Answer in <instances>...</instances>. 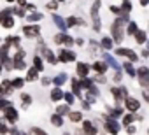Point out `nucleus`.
<instances>
[{"mask_svg": "<svg viewBox=\"0 0 149 135\" xmlns=\"http://www.w3.org/2000/svg\"><path fill=\"white\" fill-rule=\"evenodd\" d=\"M126 23H128V13H121V14L114 19V23H112V26H111V32H112V40H114L116 44L123 42Z\"/></svg>", "mask_w": 149, "mask_h": 135, "instance_id": "f257e3e1", "label": "nucleus"}, {"mask_svg": "<svg viewBox=\"0 0 149 135\" xmlns=\"http://www.w3.org/2000/svg\"><path fill=\"white\" fill-rule=\"evenodd\" d=\"M100 6H102V2H100V0H95V2H93V6H91V21H93V30H95V32H100V28H102L100 16H98Z\"/></svg>", "mask_w": 149, "mask_h": 135, "instance_id": "f03ea898", "label": "nucleus"}, {"mask_svg": "<svg viewBox=\"0 0 149 135\" xmlns=\"http://www.w3.org/2000/svg\"><path fill=\"white\" fill-rule=\"evenodd\" d=\"M13 67H14V69H18V70L26 69V63H25V51H23V49H18L16 56L13 58Z\"/></svg>", "mask_w": 149, "mask_h": 135, "instance_id": "7ed1b4c3", "label": "nucleus"}, {"mask_svg": "<svg viewBox=\"0 0 149 135\" xmlns=\"http://www.w3.org/2000/svg\"><path fill=\"white\" fill-rule=\"evenodd\" d=\"M139 74V83L142 88H149V69L147 67H140V69L137 70Z\"/></svg>", "mask_w": 149, "mask_h": 135, "instance_id": "20e7f679", "label": "nucleus"}, {"mask_svg": "<svg viewBox=\"0 0 149 135\" xmlns=\"http://www.w3.org/2000/svg\"><path fill=\"white\" fill-rule=\"evenodd\" d=\"M77 56H76V53L74 51H68V49H61L60 53H58V61H61V63H68V61H74Z\"/></svg>", "mask_w": 149, "mask_h": 135, "instance_id": "39448f33", "label": "nucleus"}, {"mask_svg": "<svg viewBox=\"0 0 149 135\" xmlns=\"http://www.w3.org/2000/svg\"><path fill=\"white\" fill-rule=\"evenodd\" d=\"M23 33H25V37H28V39L39 37L40 26H39V25H26V26H23Z\"/></svg>", "mask_w": 149, "mask_h": 135, "instance_id": "423d86ee", "label": "nucleus"}, {"mask_svg": "<svg viewBox=\"0 0 149 135\" xmlns=\"http://www.w3.org/2000/svg\"><path fill=\"white\" fill-rule=\"evenodd\" d=\"M4 118H6L7 123H16V121H18V111H16L13 105H7V107L4 109Z\"/></svg>", "mask_w": 149, "mask_h": 135, "instance_id": "0eeeda50", "label": "nucleus"}, {"mask_svg": "<svg viewBox=\"0 0 149 135\" xmlns=\"http://www.w3.org/2000/svg\"><path fill=\"white\" fill-rule=\"evenodd\" d=\"M116 54H118V56H126L130 61H137V60H139V56H137L135 51H132V49H125V47H118V49H116Z\"/></svg>", "mask_w": 149, "mask_h": 135, "instance_id": "6e6552de", "label": "nucleus"}, {"mask_svg": "<svg viewBox=\"0 0 149 135\" xmlns=\"http://www.w3.org/2000/svg\"><path fill=\"white\" fill-rule=\"evenodd\" d=\"M123 102H125V105H126V109H128L130 112H135V111L140 109V102H139L137 98H133V97H126Z\"/></svg>", "mask_w": 149, "mask_h": 135, "instance_id": "1a4fd4ad", "label": "nucleus"}, {"mask_svg": "<svg viewBox=\"0 0 149 135\" xmlns=\"http://www.w3.org/2000/svg\"><path fill=\"white\" fill-rule=\"evenodd\" d=\"M105 130H107L109 133L116 135V133L119 132V123H118L114 118H107V119H105Z\"/></svg>", "mask_w": 149, "mask_h": 135, "instance_id": "9d476101", "label": "nucleus"}, {"mask_svg": "<svg viewBox=\"0 0 149 135\" xmlns=\"http://www.w3.org/2000/svg\"><path fill=\"white\" fill-rule=\"evenodd\" d=\"M111 93L114 95L116 102H123V100L128 97V91H126V88H111Z\"/></svg>", "mask_w": 149, "mask_h": 135, "instance_id": "9b49d317", "label": "nucleus"}, {"mask_svg": "<svg viewBox=\"0 0 149 135\" xmlns=\"http://www.w3.org/2000/svg\"><path fill=\"white\" fill-rule=\"evenodd\" d=\"M76 72H77V76H79V77H88V74H90V65H88V63L79 61V63L76 65Z\"/></svg>", "mask_w": 149, "mask_h": 135, "instance_id": "f8f14e48", "label": "nucleus"}, {"mask_svg": "<svg viewBox=\"0 0 149 135\" xmlns=\"http://www.w3.org/2000/svg\"><path fill=\"white\" fill-rule=\"evenodd\" d=\"M42 46V54H44V58L51 63V65H56L58 63V58L54 56V53L51 51V49H47V47H44V44H40Z\"/></svg>", "mask_w": 149, "mask_h": 135, "instance_id": "ddd939ff", "label": "nucleus"}, {"mask_svg": "<svg viewBox=\"0 0 149 135\" xmlns=\"http://www.w3.org/2000/svg\"><path fill=\"white\" fill-rule=\"evenodd\" d=\"M53 23L58 26V30H60V32H63V33H65V30H67V25H65V19H63L61 16H58V14H53Z\"/></svg>", "mask_w": 149, "mask_h": 135, "instance_id": "4468645a", "label": "nucleus"}, {"mask_svg": "<svg viewBox=\"0 0 149 135\" xmlns=\"http://www.w3.org/2000/svg\"><path fill=\"white\" fill-rule=\"evenodd\" d=\"M83 130H84L86 135H97V128H95V125L91 121H84L83 123Z\"/></svg>", "mask_w": 149, "mask_h": 135, "instance_id": "2eb2a0df", "label": "nucleus"}, {"mask_svg": "<svg viewBox=\"0 0 149 135\" xmlns=\"http://www.w3.org/2000/svg\"><path fill=\"white\" fill-rule=\"evenodd\" d=\"M13 86H11V81H2V84H0V93H2V95H11L13 93Z\"/></svg>", "mask_w": 149, "mask_h": 135, "instance_id": "dca6fc26", "label": "nucleus"}, {"mask_svg": "<svg viewBox=\"0 0 149 135\" xmlns=\"http://www.w3.org/2000/svg\"><path fill=\"white\" fill-rule=\"evenodd\" d=\"M61 98H63V91H61V88H60V86L53 88V91H51V100H53V102H60Z\"/></svg>", "mask_w": 149, "mask_h": 135, "instance_id": "f3484780", "label": "nucleus"}, {"mask_svg": "<svg viewBox=\"0 0 149 135\" xmlns=\"http://www.w3.org/2000/svg\"><path fill=\"white\" fill-rule=\"evenodd\" d=\"M104 60H105V63H107L109 67H112L114 70H119V63H118V61H116L111 54H104Z\"/></svg>", "mask_w": 149, "mask_h": 135, "instance_id": "a211bd4d", "label": "nucleus"}, {"mask_svg": "<svg viewBox=\"0 0 149 135\" xmlns=\"http://www.w3.org/2000/svg\"><path fill=\"white\" fill-rule=\"evenodd\" d=\"M72 93H74V95H77L79 98H83V100H84V97L81 95V84H79V81H77V79H72Z\"/></svg>", "mask_w": 149, "mask_h": 135, "instance_id": "6ab92c4d", "label": "nucleus"}, {"mask_svg": "<svg viewBox=\"0 0 149 135\" xmlns=\"http://www.w3.org/2000/svg\"><path fill=\"white\" fill-rule=\"evenodd\" d=\"M93 70L98 72V74H105V70H107V63H104V61H95V63H93Z\"/></svg>", "mask_w": 149, "mask_h": 135, "instance_id": "aec40b11", "label": "nucleus"}, {"mask_svg": "<svg viewBox=\"0 0 149 135\" xmlns=\"http://www.w3.org/2000/svg\"><path fill=\"white\" fill-rule=\"evenodd\" d=\"M133 37H135L137 44H144V42L147 40V33H146V32H142V30H137V32L133 33Z\"/></svg>", "mask_w": 149, "mask_h": 135, "instance_id": "412c9836", "label": "nucleus"}, {"mask_svg": "<svg viewBox=\"0 0 149 135\" xmlns=\"http://www.w3.org/2000/svg\"><path fill=\"white\" fill-rule=\"evenodd\" d=\"M37 77H39V70L35 69V67H32V69L28 70V74H26V79H25V81L33 83V81H37Z\"/></svg>", "mask_w": 149, "mask_h": 135, "instance_id": "4be33fe9", "label": "nucleus"}, {"mask_svg": "<svg viewBox=\"0 0 149 135\" xmlns=\"http://www.w3.org/2000/svg\"><path fill=\"white\" fill-rule=\"evenodd\" d=\"M0 25H2L4 28H13V26H14V18H13V16L9 14L7 18H4L2 21H0Z\"/></svg>", "mask_w": 149, "mask_h": 135, "instance_id": "5701e85b", "label": "nucleus"}, {"mask_svg": "<svg viewBox=\"0 0 149 135\" xmlns=\"http://www.w3.org/2000/svg\"><path fill=\"white\" fill-rule=\"evenodd\" d=\"M42 18H44V16H42L40 13H35V11H33L32 14H28V16H26V19H28L30 23H39V21H40Z\"/></svg>", "mask_w": 149, "mask_h": 135, "instance_id": "b1692460", "label": "nucleus"}, {"mask_svg": "<svg viewBox=\"0 0 149 135\" xmlns=\"http://www.w3.org/2000/svg\"><path fill=\"white\" fill-rule=\"evenodd\" d=\"M65 81H67V74H65V72H63V74H58V76L53 79L54 86H63V84H65Z\"/></svg>", "mask_w": 149, "mask_h": 135, "instance_id": "393cba45", "label": "nucleus"}, {"mask_svg": "<svg viewBox=\"0 0 149 135\" xmlns=\"http://www.w3.org/2000/svg\"><path fill=\"white\" fill-rule=\"evenodd\" d=\"M65 25H67V28H68V26H76V25H83V21H81V19H77L76 16H70V18H67Z\"/></svg>", "mask_w": 149, "mask_h": 135, "instance_id": "a878e982", "label": "nucleus"}, {"mask_svg": "<svg viewBox=\"0 0 149 135\" xmlns=\"http://www.w3.org/2000/svg\"><path fill=\"white\" fill-rule=\"evenodd\" d=\"M112 44H114V40H112L111 37H104L102 42H100V46H102L104 49H112Z\"/></svg>", "mask_w": 149, "mask_h": 135, "instance_id": "bb28decb", "label": "nucleus"}, {"mask_svg": "<svg viewBox=\"0 0 149 135\" xmlns=\"http://www.w3.org/2000/svg\"><path fill=\"white\" fill-rule=\"evenodd\" d=\"M137 30H139V28H137V23H135V21H130V23H128V26L125 28V32H126L128 35H133Z\"/></svg>", "mask_w": 149, "mask_h": 135, "instance_id": "cd10ccee", "label": "nucleus"}, {"mask_svg": "<svg viewBox=\"0 0 149 135\" xmlns=\"http://www.w3.org/2000/svg\"><path fill=\"white\" fill-rule=\"evenodd\" d=\"M79 84H81V88H86V90H90V88L93 86V81H91L90 77H81Z\"/></svg>", "mask_w": 149, "mask_h": 135, "instance_id": "c85d7f7f", "label": "nucleus"}, {"mask_svg": "<svg viewBox=\"0 0 149 135\" xmlns=\"http://www.w3.org/2000/svg\"><path fill=\"white\" fill-rule=\"evenodd\" d=\"M133 119H142V118H140V116H133V114H126V116L123 118V125L128 126V125H132Z\"/></svg>", "mask_w": 149, "mask_h": 135, "instance_id": "c756f323", "label": "nucleus"}, {"mask_svg": "<svg viewBox=\"0 0 149 135\" xmlns=\"http://www.w3.org/2000/svg\"><path fill=\"white\" fill-rule=\"evenodd\" d=\"M123 67H125V70H126V74H128V76H132V77H133V76H137V70L133 69V65H132V61L125 63Z\"/></svg>", "mask_w": 149, "mask_h": 135, "instance_id": "7c9ffc66", "label": "nucleus"}, {"mask_svg": "<svg viewBox=\"0 0 149 135\" xmlns=\"http://www.w3.org/2000/svg\"><path fill=\"white\" fill-rule=\"evenodd\" d=\"M51 123H53L54 126H61V125H63V118H61L60 114H53V116H51Z\"/></svg>", "mask_w": 149, "mask_h": 135, "instance_id": "2f4dec72", "label": "nucleus"}, {"mask_svg": "<svg viewBox=\"0 0 149 135\" xmlns=\"http://www.w3.org/2000/svg\"><path fill=\"white\" fill-rule=\"evenodd\" d=\"M33 67H35L39 72L44 69V63H42V58H40V56H33Z\"/></svg>", "mask_w": 149, "mask_h": 135, "instance_id": "473e14b6", "label": "nucleus"}, {"mask_svg": "<svg viewBox=\"0 0 149 135\" xmlns=\"http://www.w3.org/2000/svg\"><path fill=\"white\" fill-rule=\"evenodd\" d=\"M68 118H70V121H74V123H79V121L83 119V114H81V112H68Z\"/></svg>", "mask_w": 149, "mask_h": 135, "instance_id": "72a5a7b5", "label": "nucleus"}, {"mask_svg": "<svg viewBox=\"0 0 149 135\" xmlns=\"http://www.w3.org/2000/svg\"><path fill=\"white\" fill-rule=\"evenodd\" d=\"M23 84H25V79H21V77H16V79L11 81V86L13 88H23Z\"/></svg>", "mask_w": 149, "mask_h": 135, "instance_id": "f704fd0d", "label": "nucleus"}, {"mask_svg": "<svg viewBox=\"0 0 149 135\" xmlns=\"http://www.w3.org/2000/svg\"><path fill=\"white\" fill-rule=\"evenodd\" d=\"M121 11L123 13H130L132 11V2H130V0H123V2H121Z\"/></svg>", "mask_w": 149, "mask_h": 135, "instance_id": "c9c22d12", "label": "nucleus"}, {"mask_svg": "<svg viewBox=\"0 0 149 135\" xmlns=\"http://www.w3.org/2000/svg\"><path fill=\"white\" fill-rule=\"evenodd\" d=\"M76 95L74 93H63V98H65V102H67V105H72L74 102H76V98H74Z\"/></svg>", "mask_w": 149, "mask_h": 135, "instance_id": "e433bc0d", "label": "nucleus"}, {"mask_svg": "<svg viewBox=\"0 0 149 135\" xmlns=\"http://www.w3.org/2000/svg\"><path fill=\"white\" fill-rule=\"evenodd\" d=\"M61 44H63V46H72V44H74V39H72L70 35L63 33V37H61Z\"/></svg>", "mask_w": 149, "mask_h": 135, "instance_id": "4c0bfd02", "label": "nucleus"}, {"mask_svg": "<svg viewBox=\"0 0 149 135\" xmlns=\"http://www.w3.org/2000/svg\"><path fill=\"white\" fill-rule=\"evenodd\" d=\"M21 100H23V105H25V107H28V105L32 104V97H30L28 93H21Z\"/></svg>", "mask_w": 149, "mask_h": 135, "instance_id": "58836bf2", "label": "nucleus"}, {"mask_svg": "<svg viewBox=\"0 0 149 135\" xmlns=\"http://www.w3.org/2000/svg\"><path fill=\"white\" fill-rule=\"evenodd\" d=\"M70 111H68V105H58L56 107V114H60V116H63V114H68Z\"/></svg>", "mask_w": 149, "mask_h": 135, "instance_id": "ea45409f", "label": "nucleus"}, {"mask_svg": "<svg viewBox=\"0 0 149 135\" xmlns=\"http://www.w3.org/2000/svg\"><path fill=\"white\" fill-rule=\"evenodd\" d=\"M30 135H47L42 128H37V126H33L32 130H30Z\"/></svg>", "mask_w": 149, "mask_h": 135, "instance_id": "a19ab883", "label": "nucleus"}, {"mask_svg": "<svg viewBox=\"0 0 149 135\" xmlns=\"http://www.w3.org/2000/svg\"><path fill=\"white\" fill-rule=\"evenodd\" d=\"M6 42L7 44H14V46H19V37H9Z\"/></svg>", "mask_w": 149, "mask_h": 135, "instance_id": "79ce46f5", "label": "nucleus"}, {"mask_svg": "<svg viewBox=\"0 0 149 135\" xmlns=\"http://www.w3.org/2000/svg\"><path fill=\"white\" fill-rule=\"evenodd\" d=\"M9 132H11V130L7 128V125H6V123H0V133H2V135H7Z\"/></svg>", "mask_w": 149, "mask_h": 135, "instance_id": "37998d69", "label": "nucleus"}, {"mask_svg": "<svg viewBox=\"0 0 149 135\" xmlns=\"http://www.w3.org/2000/svg\"><path fill=\"white\" fill-rule=\"evenodd\" d=\"M121 114H123V109H121V107H116V109L112 111V116H111V118H114V119H116V118H118V116H121Z\"/></svg>", "mask_w": 149, "mask_h": 135, "instance_id": "c03bdc74", "label": "nucleus"}, {"mask_svg": "<svg viewBox=\"0 0 149 135\" xmlns=\"http://www.w3.org/2000/svg\"><path fill=\"white\" fill-rule=\"evenodd\" d=\"M9 14H13V11H11V9H6V11H2V13H0V21H2L4 18H7Z\"/></svg>", "mask_w": 149, "mask_h": 135, "instance_id": "a18cd8bd", "label": "nucleus"}, {"mask_svg": "<svg viewBox=\"0 0 149 135\" xmlns=\"http://www.w3.org/2000/svg\"><path fill=\"white\" fill-rule=\"evenodd\" d=\"M47 9H51V11H54V9H58V2H56V0H51V2L47 4Z\"/></svg>", "mask_w": 149, "mask_h": 135, "instance_id": "49530a36", "label": "nucleus"}, {"mask_svg": "<svg viewBox=\"0 0 149 135\" xmlns=\"http://www.w3.org/2000/svg\"><path fill=\"white\" fill-rule=\"evenodd\" d=\"M111 13H114V14H121L123 11H121V7H116V6H111Z\"/></svg>", "mask_w": 149, "mask_h": 135, "instance_id": "de8ad7c7", "label": "nucleus"}, {"mask_svg": "<svg viewBox=\"0 0 149 135\" xmlns=\"http://www.w3.org/2000/svg\"><path fill=\"white\" fill-rule=\"evenodd\" d=\"M126 132H128V133H130V135H133V133H135V132H137V128H135V126H133V125H128V126H126Z\"/></svg>", "mask_w": 149, "mask_h": 135, "instance_id": "09e8293b", "label": "nucleus"}, {"mask_svg": "<svg viewBox=\"0 0 149 135\" xmlns=\"http://www.w3.org/2000/svg\"><path fill=\"white\" fill-rule=\"evenodd\" d=\"M9 104H7V100H4V98H0V111H4L6 107H7Z\"/></svg>", "mask_w": 149, "mask_h": 135, "instance_id": "8fccbe9b", "label": "nucleus"}, {"mask_svg": "<svg viewBox=\"0 0 149 135\" xmlns=\"http://www.w3.org/2000/svg\"><path fill=\"white\" fill-rule=\"evenodd\" d=\"M114 81H116V83H119V81H121V72H119V70H116V76H114Z\"/></svg>", "mask_w": 149, "mask_h": 135, "instance_id": "3c124183", "label": "nucleus"}, {"mask_svg": "<svg viewBox=\"0 0 149 135\" xmlns=\"http://www.w3.org/2000/svg\"><path fill=\"white\" fill-rule=\"evenodd\" d=\"M142 95H144V100H146V102H149V90H147V88L144 90V93H142Z\"/></svg>", "mask_w": 149, "mask_h": 135, "instance_id": "603ef678", "label": "nucleus"}, {"mask_svg": "<svg viewBox=\"0 0 149 135\" xmlns=\"http://www.w3.org/2000/svg\"><path fill=\"white\" fill-rule=\"evenodd\" d=\"M49 83H51V79H49V77H44V79H42V84H44V86H47Z\"/></svg>", "mask_w": 149, "mask_h": 135, "instance_id": "864d4df0", "label": "nucleus"}, {"mask_svg": "<svg viewBox=\"0 0 149 135\" xmlns=\"http://www.w3.org/2000/svg\"><path fill=\"white\" fill-rule=\"evenodd\" d=\"M13 135H25V133H21V132H18L16 128H13Z\"/></svg>", "mask_w": 149, "mask_h": 135, "instance_id": "5fc2aeb1", "label": "nucleus"}, {"mask_svg": "<svg viewBox=\"0 0 149 135\" xmlns=\"http://www.w3.org/2000/svg\"><path fill=\"white\" fill-rule=\"evenodd\" d=\"M74 42L79 44V46H83V44H84V40H83V39H77V40H74Z\"/></svg>", "mask_w": 149, "mask_h": 135, "instance_id": "6e6d98bb", "label": "nucleus"}, {"mask_svg": "<svg viewBox=\"0 0 149 135\" xmlns=\"http://www.w3.org/2000/svg\"><path fill=\"white\" fill-rule=\"evenodd\" d=\"M142 56H146V58H147V56H149V49H144V51H142Z\"/></svg>", "mask_w": 149, "mask_h": 135, "instance_id": "4d7b16f0", "label": "nucleus"}, {"mask_svg": "<svg viewBox=\"0 0 149 135\" xmlns=\"http://www.w3.org/2000/svg\"><path fill=\"white\" fill-rule=\"evenodd\" d=\"M139 2H140V6H147V4H149V0H139Z\"/></svg>", "mask_w": 149, "mask_h": 135, "instance_id": "13d9d810", "label": "nucleus"}, {"mask_svg": "<svg viewBox=\"0 0 149 135\" xmlns=\"http://www.w3.org/2000/svg\"><path fill=\"white\" fill-rule=\"evenodd\" d=\"M0 74H2V63H0Z\"/></svg>", "mask_w": 149, "mask_h": 135, "instance_id": "bf43d9fd", "label": "nucleus"}, {"mask_svg": "<svg viewBox=\"0 0 149 135\" xmlns=\"http://www.w3.org/2000/svg\"><path fill=\"white\" fill-rule=\"evenodd\" d=\"M146 42H147V47H149V37H147V40H146Z\"/></svg>", "mask_w": 149, "mask_h": 135, "instance_id": "052dcab7", "label": "nucleus"}, {"mask_svg": "<svg viewBox=\"0 0 149 135\" xmlns=\"http://www.w3.org/2000/svg\"><path fill=\"white\" fill-rule=\"evenodd\" d=\"M6 2H14V0H6Z\"/></svg>", "mask_w": 149, "mask_h": 135, "instance_id": "680f3d73", "label": "nucleus"}, {"mask_svg": "<svg viewBox=\"0 0 149 135\" xmlns=\"http://www.w3.org/2000/svg\"><path fill=\"white\" fill-rule=\"evenodd\" d=\"M56 2H65V0H56Z\"/></svg>", "mask_w": 149, "mask_h": 135, "instance_id": "e2e57ef3", "label": "nucleus"}, {"mask_svg": "<svg viewBox=\"0 0 149 135\" xmlns=\"http://www.w3.org/2000/svg\"><path fill=\"white\" fill-rule=\"evenodd\" d=\"M63 135H70V133H63Z\"/></svg>", "mask_w": 149, "mask_h": 135, "instance_id": "0e129e2a", "label": "nucleus"}, {"mask_svg": "<svg viewBox=\"0 0 149 135\" xmlns=\"http://www.w3.org/2000/svg\"><path fill=\"white\" fill-rule=\"evenodd\" d=\"M147 133H149V130H147Z\"/></svg>", "mask_w": 149, "mask_h": 135, "instance_id": "69168bd1", "label": "nucleus"}]
</instances>
